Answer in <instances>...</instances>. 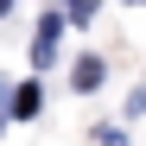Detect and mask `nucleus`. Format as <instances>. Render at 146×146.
<instances>
[{
    "label": "nucleus",
    "mask_w": 146,
    "mask_h": 146,
    "mask_svg": "<svg viewBox=\"0 0 146 146\" xmlns=\"http://www.w3.org/2000/svg\"><path fill=\"white\" fill-rule=\"evenodd\" d=\"M57 32H64V13H44V19H38V38H32V64H38V70L57 57Z\"/></svg>",
    "instance_id": "nucleus-1"
},
{
    "label": "nucleus",
    "mask_w": 146,
    "mask_h": 146,
    "mask_svg": "<svg viewBox=\"0 0 146 146\" xmlns=\"http://www.w3.org/2000/svg\"><path fill=\"white\" fill-rule=\"evenodd\" d=\"M7 108H13V121H32V114H38V89H32V83H26V89H13V95H7Z\"/></svg>",
    "instance_id": "nucleus-2"
},
{
    "label": "nucleus",
    "mask_w": 146,
    "mask_h": 146,
    "mask_svg": "<svg viewBox=\"0 0 146 146\" xmlns=\"http://www.w3.org/2000/svg\"><path fill=\"white\" fill-rule=\"evenodd\" d=\"M70 76H76V89H95V83H102V57H76Z\"/></svg>",
    "instance_id": "nucleus-3"
},
{
    "label": "nucleus",
    "mask_w": 146,
    "mask_h": 146,
    "mask_svg": "<svg viewBox=\"0 0 146 146\" xmlns=\"http://www.w3.org/2000/svg\"><path fill=\"white\" fill-rule=\"evenodd\" d=\"M89 13H95V0H70V19H76V26H83Z\"/></svg>",
    "instance_id": "nucleus-4"
},
{
    "label": "nucleus",
    "mask_w": 146,
    "mask_h": 146,
    "mask_svg": "<svg viewBox=\"0 0 146 146\" xmlns=\"http://www.w3.org/2000/svg\"><path fill=\"white\" fill-rule=\"evenodd\" d=\"M7 7H13V0H0V13H7Z\"/></svg>",
    "instance_id": "nucleus-5"
}]
</instances>
